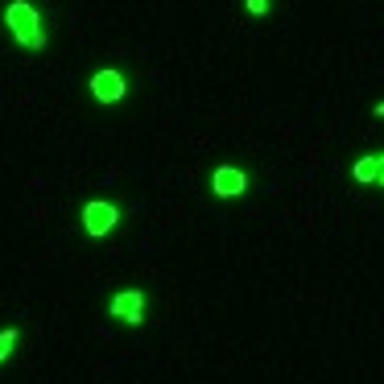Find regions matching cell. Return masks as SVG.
Wrapping results in <instances>:
<instances>
[{"label":"cell","mask_w":384,"mask_h":384,"mask_svg":"<svg viewBox=\"0 0 384 384\" xmlns=\"http://www.w3.org/2000/svg\"><path fill=\"white\" fill-rule=\"evenodd\" d=\"M0 21H4L8 42L21 45L25 54H42L50 45V21H45V13L34 0H8L4 13H0Z\"/></svg>","instance_id":"cell-1"},{"label":"cell","mask_w":384,"mask_h":384,"mask_svg":"<svg viewBox=\"0 0 384 384\" xmlns=\"http://www.w3.org/2000/svg\"><path fill=\"white\" fill-rule=\"evenodd\" d=\"M149 290L145 285H125V290H112L108 298H104V314L112 318V322H120V327H145L149 322Z\"/></svg>","instance_id":"cell-2"},{"label":"cell","mask_w":384,"mask_h":384,"mask_svg":"<svg viewBox=\"0 0 384 384\" xmlns=\"http://www.w3.org/2000/svg\"><path fill=\"white\" fill-rule=\"evenodd\" d=\"M120 223H125V203H120L116 194L87 199L83 207H79V227H83V236H91V240H104V236H112Z\"/></svg>","instance_id":"cell-3"},{"label":"cell","mask_w":384,"mask_h":384,"mask_svg":"<svg viewBox=\"0 0 384 384\" xmlns=\"http://www.w3.org/2000/svg\"><path fill=\"white\" fill-rule=\"evenodd\" d=\"M128 91H132V75H128V66H120V62H108V66H99V71L87 79V95H91L99 108L125 104Z\"/></svg>","instance_id":"cell-4"},{"label":"cell","mask_w":384,"mask_h":384,"mask_svg":"<svg viewBox=\"0 0 384 384\" xmlns=\"http://www.w3.org/2000/svg\"><path fill=\"white\" fill-rule=\"evenodd\" d=\"M248 186H253V173L244 170V166L223 162V166L211 170V194L215 199H240V194H248Z\"/></svg>","instance_id":"cell-5"},{"label":"cell","mask_w":384,"mask_h":384,"mask_svg":"<svg viewBox=\"0 0 384 384\" xmlns=\"http://www.w3.org/2000/svg\"><path fill=\"white\" fill-rule=\"evenodd\" d=\"M351 178L360 186H376V153H360L355 166H351Z\"/></svg>","instance_id":"cell-6"},{"label":"cell","mask_w":384,"mask_h":384,"mask_svg":"<svg viewBox=\"0 0 384 384\" xmlns=\"http://www.w3.org/2000/svg\"><path fill=\"white\" fill-rule=\"evenodd\" d=\"M17 347H21V327L17 322H4L0 327V364H8Z\"/></svg>","instance_id":"cell-7"},{"label":"cell","mask_w":384,"mask_h":384,"mask_svg":"<svg viewBox=\"0 0 384 384\" xmlns=\"http://www.w3.org/2000/svg\"><path fill=\"white\" fill-rule=\"evenodd\" d=\"M269 8H273L269 0H244V13L248 17H269Z\"/></svg>","instance_id":"cell-8"},{"label":"cell","mask_w":384,"mask_h":384,"mask_svg":"<svg viewBox=\"0 0 384 384\" xmlns=\"http://www.w3.org/2000/svg\"><path fill=\"white\" fill-rule=\"evenodd\" d=\"M376 186H384V149L376 153Z\"/></svg>","instance_id":"cell-9"},{"label":"cell","mask_w":384,"mask_h":384,"mask_svg":"<svg viewBox=\"0 0 384 384\" xmlns=\"http://www.w3.org/2000/svg\"><path fill=\"white\" fill-rule=\"evenodd\" d=\"M372 116H376V120H384V99L376 104V108H372Z\"/></svg>","instance_id":"cell-10"}]
</instances>
